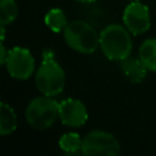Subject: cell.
I'll return each mask as SVG.
<instances>
[{
	"instance_id": "cell-15",
	"label": "cell",
	"mask_w": 156,
	"mask_h": 156,
	"mask_svg": "<svg viewBox=\"0 0 156 156\" xmlns=\"http://www.w3.org/2000/svg\"><path fill=\"white\" fill-rule=\"evenodd\" d=\"M7 54H9V51H6V48L4 45V41H1V45H0V62H1V65H5Z\"/></svg>"
},
{
	"instance_id": "cell-5",
	"label": "cell",
	"mask_w": 156,
	"mask_h": 156,
	"mask_svg": "<svg viewBox=\"0 0 156 156\" xmlns=\"http://www.w3.org/2000/svg\"><path fill=\"white\" fill-rule=\"evenodd\" d=\"M121 152L117 138L106 130H91L82 143V154L87 156H116Z\"/></svg>"
},
{
	"instance_id": "cell-16",
	"label": "cell",
	"mask_w": 156,
	"mask_h": 156,
	"mask_svg": "<svg viewBox=\"0 0 156 156\" xmlns=\"http://www.w3.org/2000/svg\"><path fill=\"white\" fill-rule=\"evenodd\" d=\"M0 30H1V41H4L5 40V26H1Z\"/></svg>"
},
{
	"instance_id": "cell-7",
	"label": "cell",
	"mask_w": 156,
	"mask_h": 156,
	"mask_svg": "<svg viewBox=\"0 0 156 156\" xmlns=\"http://www.w3.org/2000/svg\"><path fill=\"white\" fill-rule=\"evenodd\" d=\"M122 20L126 28L134 35L144 34L151 26L149 7L140 1H132L128 4L123 11Z\"/></svg>"
},
{
	"instance_id": "cell-18",
	"label": "cell",
	"mask_w": 156,
	"mask_h": 156,
	"mask_svg": "<svg viewBox=\"0 0 156 156\" xmlns=\"http://www.w3.org/2000/svg\"><path fill=\"white\" fill-rule=\"evenodd\" d=\"M132 1H139V0H132Z\"/></svg>"
},
{
	"instance_id": "cell-13",
	"label": "cell",
	"mask_w": 156,
	"mask_h": 156,
	"mask_svg": "<svg viewBox=\"0 0 156 156\" xmlns=\"http://www.w3.org/2000/svg\"><path fill=\"white\" fill-rule=\"evenodd\" d=\"M82 143L83 139H80L78 133L68 132L62 134V136L58 140V146L66 154H77L82 151Z\"/></svg>"
},
{
	"instance_id": "cell-9",
	"label": "cell",
	"mask_w": 156,
	"mask_h": 156,
	"mask_svg": "<svg viewBox=\"0 0 156 156\" xmlns=\"http://www.w3.org/2000/svg\"><path fill=\"white\" fill-rule=\"evenodd\" d=\"M121 71L124 77L132 83H141L147 73V68L144 66L141 60L138 57L128 56L121 61Z\"/></svg>"
},
{
	"instance_id": "cell-3",
	"label": "cell",
	"mask_w": 156,
	"mask_h": 156,
	"mask_svg": "<svg viewBox=\"0 0 156 156\" xmlns=\"http://www.w3.org/2000/svg\"><path fill=\"white\" fill-rule=\"evenodd\" d=\"M63 37L67 45L80 54H93L100 46V34L91 24L82 20L69 22L63 29Z\"/></svg>"
},
{
	"instance_id": "cell-1",
	"label": "cell",
	"mask_w": 156,
	"mask_h": 156,
	"mask_svg": "<svg viewBox=\"0 0 156 156\" xmlns=\"http://www.w3.org/2000/svg\"><path fill=\"white\" fill-rule=\"evenodd\" d=\"M35 84L38 90L46 96H56L65 88V71L55 60V54L49 49L43 51L41 63L35 74Z\"/></svg>"
},
{
	"instance_id": "cell-4",
	"label": "cell",
	"mask_w": 156,
	"mask_h": 156,
	"mask_svg": "<svg viewBox=\"0 0 156 156\" xmlns=\"http://www.w3.org/2000/svg\"><path fill=\"white\" fill-rule=\"evenodd\" d=\"M58 105L52 96H38L30 100L26 108V119L28 124L38 130L50 128L58 117Z\"/></svg>"
},
{
	"instance_id": "cell-10",
	"label": "cell",
	"mask_w": 156,
	"mask_h": 156,
	"mask_svg": "<svg viewBox=\"0 0 156 156\" xmlns=\"http://www.w3.org/2000/svg\"><path fill=\"white\" fill-rule=\"evenodd\" d=\"M138 57L147 71L156 72V38H149L141 43Z\"/></svg>"
},
{
	"instance_id": "cell-12",
	"label": "cell",
	"mask_w": 156,
	"mask_h": 156,
	"mask_svg": "<svg viewBox=\"0 0 156 156\" xmlns=\"http://www.w3.org/2000/svg\"><path fill=\"white\" fill-rule=\"evenodd\" d=\"M44 22L49 27V29H51L55 33L63 30L66 28V26L68 24L65 12L58 7H54V9L49 10V12H46V15L44 17Z\"/></svg>"
},
{
	"instance_id": "cell-8",
	"label": "cell",
	"mask_w": 156,
	"mask_h": 156,
	"mask_svg": "<svg viewBox=\"0 0 156 156\" xmlns=\"http://www.w3.org/2000/svg\"><path fill=\"white\" fill-rule=\"evenodd\" d=\"M58 117L65 126H68L72 128H78V127H82L83 124H85L89 115H88L85 105L80 100L68 98L60 102Z\"/></svg>"
},
{
	"instance_id": "cell-2",
	"label": "cell",
	"mask_w": 156,
	"mask_h": 156,
	"mask_svg": "<svg viewBox=\"0 0 156 156\" xmlns=\"http://www.w3.org/2000/svg\"><path fill=\"white\" fill-rule=\"evenodd\" d=\"M132 46L130 32L126 26L112 23L100 33V49L111 61H122L130 56Z\"/></svg>"
},
{
	"instance_id": "cell-14",
	"label": "cell",
	"mask_w": 156,
	"mask_h": 156,
	"mask_svg": "<svg viewBox=\"0 0 156 156\" xmlns=\"http://www.w3.org/2000/svg\"><path fill=\"white\" fill-rule=\"evenodd\" d=\"M0 9H1V17H0L1 26L12 23L18 16V6L15 0H0Z\"/></svg>"
},
{
	"instance_id": "cell-17",
	"label": "cell",
	"mask_w": 156,
	"mask_h": 156,
	"mask_svg": "<svg viewBox=\"0 0 156 156\" xmlns=\"http://www.w3.org/2000/svg\"><path fill=\"white\" fill-rule=\"evenodd\" d=\"M76 1L83 2V4H89V2H94V1H96V0H76Z\"/></svg>"
},
{
	"instance_id": "cell-11",
	"label": "cell",
	"mask_w": 156,
	"mask_h": 156,
	"mask_svg": "<svg viewBox=\"0 0 156 156\" xmlns=\"http://www.w3.org/2000/svg\"><path fill=\"white\" fill-rule=\"evenodd\" d=\"M17 128V116L13 108L6 102L0 104V134L7 135Z\"/></svg>"
},
{
	"instance_id": "cell-6",
	"label": "cell",
	"mask_w": 156,
	"mask_h": 156,
	"mask_svg": "<svg viewBox=\"0 0 156 156\" xmlns=\"http://www.w3.org/2000/svg\"><path fill=\"white\" fill-rule=\"evenodd\" d=\"M5 66L12 78L26 80L34 72L35 60L29 49L23 46H15L9 50Z\"/></svg>"
}]
</instances>
